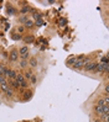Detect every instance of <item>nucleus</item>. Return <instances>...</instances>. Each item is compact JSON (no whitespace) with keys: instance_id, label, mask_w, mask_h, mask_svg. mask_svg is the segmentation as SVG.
I'll return each mask as SVG.
<instances>
[{"instance_id":"nucleus-22","label":"nucleus","mask_w":109,"mask_h":122,"mask_svg":"<svg viewBox=\"0 0 109 122\" xmlns=\"http://www.w3.org/2000/svg\"><path fill=\"white\" fill-rule=\"evenodd\" d=\"M109 94V86H108V84H105V86H104V95H108Z\"/></svg>"},{"instance_id":"nucleus-11","label":"nucleus","mask_w":109,"mask_h":122,"mask_svg":"<svg viewBox=\"0 0 109 122\" xmlns=\"http://www.w3.org/2000/svg\"><path fill=\"white\" fill-rule=\"evenodd\" d=\"M76 61H77L76 57H72V58H68V59H67V66L72 67V66L75 64V62H76Z\"/></svg>"},{"instance_id":"nucleus-20","label":"nucleus","mask_w":109,"mask_h":122,"mask_svg":"<svg viewBox=\"0 0 109 122\" xmlns=\"http://www.w3.org/2000/svg\"><path fill=\"white\" fill-rule=\"evenodd\" d=\"M36 26H37V27H41V26H43V21L42 20H36Z\"/></svg>"},{"instance_id":"nucleus-2","label":"nucleus","mask_w":109,"mask_h":122,"mask_svg":"<svg viewBox=\"0 0 109 122\" xmlns=\"http://www.w3.org/2000/svg\"><path fill=\"white\" fill-rule=\"evenodd\" d=\"M16 74L17 73H16L15 70H14V69H9V68H6L5 71H4V76L8 79V80H9V79H15L16 78Z\"/></svg>"},{"instance_id":"nucleus-12","label":"nucleus","mask_w":109,"mask_h":122,"mask_svg":"<svg viewBox=\"0 0 109 122\" xmlns=\"http://www.w3.org/2000/svg\"><path fill=\"white\" fill-rule=\"evenodd\" d=\"M24 27H26V28H31V27H34V21H31V20H26Z\"/></svg>"},{"instance_id":"nucleus-19","label":"nucleus","mask_w":109,"mask_h":122,"mask_svg":"<svg viewBox=\"0 0 109 122\" xmlns=\"http://www.w3.org/2000/svg\"><path fill=\"white\" fill-rule=\"evenodd\" d=\"M4 83H8V79L4 75H0V84H4Z\"/></svg>"},{"instance_id":"nucleus-9","label":"nucleus","mask_w":109,"mask_h":122,"mask_svg":"<svg viewBox=\"0 0 109 122\" xmlns=\"http://www.w3.org/2000/svg\"><path fill=\"white\" fill-rule=\"evenodd\" d=\"M34 75V73H32V70H26L25 71V73L23 74V76H24V79H25V80L27 81V80H30V79H31V76Z\"/></svg>"},{"instance_id":"nucleus-18","label":"nucleus","mask_w":109,"mask_h":122,"mask_svg":"<svg viewBox=\"0 0 109 122\" xmlns=\"http://www.w3.org/2000/svg\"><path fill=\"white\" fill-rule=\"evenodd\" d=\"M30 81H31V84H32V85H36V81H37V78H36V75H35V74L31 76Z\"/></svg>"},{"instance_id":"nucleus-14","label":"nucleus","mask_w":109,"mask_h":122,"mask_svg":"<svg viewBox=\"0 0 109 122\" xmlns=\"http://www.w3.org/2000/svg\"><path fill=\"white\" fill-rule=\"evenodd\" d=\"M9 89V85H8V83H4V84H0V90H1V91H6V90H8Z\"/></svg>"},{"instance_id":"nucleus-23","label":"nucleus","mask_w":109,"mask_h":122,"mask_svg":"<svg viewBox=\"0 0 109 122\" xmlns=\"http://www.w3.org/2000/svg\"><path fill=\"white\" fill-rule=\"evenodd\" d=\"M25 41L26 42H32L34 41V37H32V36H27V37H25Z\"/></svg>"},{"instance_id":"nucleus-6","label":"nucleus","mask_w":109,"mask_h":122,"mask_svg":"<svg viewBox=\"0 0 109 122\" xmlns=\"http://www.w3.org/2000/svg\"><path fill=\"white\" fill-rule=\"evenodd\" d=\"M31 97H32V91L29 90V89H26V90L24 91V94H23V100H24V101H29Z\"/></svg>"},{"instance_id":"nucleus-21","label":"nucleus","mask_w":109,"mask_h":122,"mask_svg":"<svg viewBox=\"0 0 109 122\" xmlns=\"http://www.w3.org/2000/svg\"><path fill=\"white\" fill-rule=\"evenodd\" d=\"M24 31H25V27H24L23 25H21V26H19V27H17V32H19V33H23Z\"/></svg>"},{"instance_id":"nucleus-15","label":"nucleus","mask_w":109,"mask_h":122,"mask_svg":"<svg viewBox=\"0 0 109 122\" xmlns=\"http://www.w3.org/2000/svg\"><path fill=\"white\" fill-rule=\"evenodd\" d=\"M11 38L15 40V41H19V40H21V35H19V33H12V35H11Z\"/></svg>"},{"instance_id":"nucleus-10","label":"nucleus","mask_w":109,"mask_h":122,"mask_svg":"<svg viewBox=\"0 0 109 122\" xmlns=\"http://www.w3.org/2000/svg\"><path fill=\"white\" fill-rule=\"evenodd\" d=\"M19 67H20L21 69H26V68L29 67V62H27V61H24V59H21V61L19 62Z\"/></svg>"},{"instance_id":"nucleus-4","label":"nucleus","mask_w":109,"mask_h":122,"mask_svg":"<svg viewBox=\"0 0 109 122\" xmlns=\"http://www.w3.org/2000/svg\"><path fill=\"white\" fill-rule=\"evenodd\" d=\"M108 68V64H103V63H97V67L94 69V73H100L103 74V71Z\"/></svg>"},{"instance_id":"nucleus-1","label":"nucleus","mask_w":109,"mask_h":122,"mask_svg":"<svg viewBox=\"0 0 109 122\" xmlns=\"http://www.w3.org/2000/svg\"><path fill=\"white\" fill-rule=\"evenodd\" d=\"M17 52H19V58L24 59V61H27V58L30 57V53H29V48H27V46L20 47Z\"/></svg>"},{"instance_id":"nucleus-3","label":"nucleus","mask_w":109,"mask_h":122,"mask_svg":"<svg viewBox=\"0 0 109 122\" xmlns=\"http://www.w3.org/2000/svg\"><path fill=\"white\" fill-rule=\"evenodd\" d=\"M19 59V52H17V49H12V51L9 53V61L10 62H17Z\"/></svg>"},{"instance_id":"nucleus-7","label":"nucleus","mask_w":109,"mask_h":122,"mask_svg":"<svg viewBox=\"0 0 109 122\" xmlns=\"http://www.w3.org/2000/svg\"><path fill=\"white\" fill-rule=\"evenodd\" d=\"M72 68L76 69V70H81V69H83V63H82V59H77V61L75 62V64L72 66Z\"/></svg>"},{"instance_id":"nucleus-5","label":"nucleus","mask_w":109,"mask_h":122,"mask_svg":"<svg viewBox=\"0 0 109 122\" xmlns=\"http://www.w3.org/2000/svg\"><path fill=\"white\" fill-rule=\"evenodd\" d=\"M97 67V63H94V62H91L88 64H86V66L83 67V70L84 71H94V69H96Z\"/></svg>"},{"instance_id":"nucleus-25","label":"nucleus","mask_w":109,"mask_h":122,"mask_svg":"<svg viewBox=\"0 0 109 122\" xmlns=\"http://www.w3.org/2000/svg\"><path fill=\"white\" fill-rule=\"evenodd\" d=\"M102 122H109V121H102Z\"/></svg>"},{"instance_id":"nucleus-16","label":"nucleus","mask_w":109,"mask_h":122,"mask_svg":"<svg viewBox=\"0 0 109 122\" xmlns=\"http://www.w3.org/2000/svg\"><path fill=\"white\" fill-rule=\"evenodd\" d=\"M6 67H5V64H0V75H4V71H5Z\"/></svg>"},{"instance_id":"nucleus-13","label":"nucleus","mask_w":109,"mask_h":122,"mask_svg":"<svg viewBox=\"0 0 109 122\" xmlns=\"http://www.w3.org/2000/svg\"><path fill=\"white\" fill-rule=\"evenodd\" d=\"M5 94H6V96H8V97H14V94H15V92H14V90L12 89H8V90H6L5 91Z\"/></svg>"},{"instance_id":"nucleus-17","label":"nucleus","mask_w":109,"mask_h":122,"mask_svg":"<svg viewBox=\"0 0 109 122\" xmlns=\"http://www.w3.org/2000/svg\"><path fill=\"white\" fill-rule=\"evenodd\" d=\"M99 63H103V64H108V57L104 56V57H102L100 58V62Z\"/></svg>"},{"instance_id":"nucleus-8","label":"nucleus","mask_w":109,"mask_h":122,"mask_svg":"<svg viewBox=\"0 0 109 122\" xmlns=\"http://www.w3.org/2000/svg\"><path fill=\"white\" fill-rule=\"evenodd\" d=\"M37 64H39L37 59H36L35 57H31L30 61H29V66H30L31 68H36V67H37Z\"/></svg>"},{"instance_id":"nucleus-24","label":"nucleus","mask_w":109,"mask_h":122,"mask_svg":"<svg viewBox=\"0 0 109 122\" xmlns=\"http://www.w3.org/2000/svg\"><path fill=\"white\" fill-rule=\"evenodd\" d=\"M34 17H35V19H37V20H40V17H41V16H40V14H35Z\"/></svg>"}]
</instances>
